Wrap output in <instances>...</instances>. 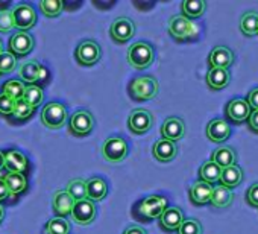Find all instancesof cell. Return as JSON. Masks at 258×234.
<instances>
[{
  "instance_id": "obj_25",
  "label": "cell",
  "mask_w": 258,
  "mask_h": 234,
  "mask_svg": "<svg viewBox=\"0 0 258 234\" xmlns=\"http://www.w3.org/2000/svg\"><path fill=\"white\" fill-rule=\"evenodd\" d=\"M211 195H213V186H210V184H207V183H202V181L195 183V184L190 187V190H188L190 201H191L195 205H205V204H210Z\"/></svg>"
},
{
  "instance_id": "obj_39",
  "label": "cell",
  "mask_w": 258,
  "mask_h": 234,
  "mask_svg": "<svg viewBox=\"0 0 258 234\" xmlns=\"http://www.w3.org/2000/svg\"><path fill=\"white\" fill-rule=\"evenodd\" d=\"M16 69H17V58L13 53L4 52L0 55V76L13 73Z\"/></svg>"
},
{
  "instance_id": "obj_1",
  "label": "cell",
  "mask_w": 258,
  "mask_h": 234,
  "mask_svg": "<svg viewBox=\"0 0 258 234\" xmlns=\"http://www.w3.org/2000/svg\"><path fill=\"white\" fill-rule=\"evenodd\" d=\"M167 208V198L163 195H149L133 207V216L142 222L160 219Z\"/></svg>"
},
{
  "instance_id": "obj_22",
  "label": "cell",
  "mask_w": 258,
  "mask_h": 234,
  "mask_svg": "<svg viewBox=\"0 0 258 234\" xmlns=\"http://www.w3.org/2000/svg\"><path fill=\"white\" fill-rule=\"evenodd\" d=\"M152 154L160 163H169V161L175 160V157L178 155V146L175 142L161 139L154 145Z\"/></svg>"
},
{
  "instance_id": "obj_38",
  "label": "cell",
  "mask_w": 258,
  "mask_h": 234,
  "mask_svg": "<svg viewBox=\"0 0 258 234\" xmlns=\"http://www.w3.org/2000/svg\"><path fill=\"white\" fill-rule=\"evenodd\" d=\"M40 10L46 17H58L64 10V2L61 0H41Z\"/></svg>"
},
{
  "instance_id": "obj_24",
  "label": "cell",
  "mask_w": 258,
  "mask_h": 234,
  "mask_svg": "<svg viewBox=\"0 0 258 234\" xmlns=\"http://www.w3.org/2000/svg\"><path fill=\"white\" fill-rule=\"evenodd\" d=\"M4 181L8 187L10 196L17 198L19 195L25 193L28 190V178L23 173H16V172H8L4 177Z\"/></svg>"
},
{
  "instance_id": "obj_8",
  "label": "cell",
  "mask_w": 258,
  "mask_h": 234,
  "mask_svg": "<svg viewBox=\"0 0 258 234\" xmlns=\"http://www.w3.org/2000/svg\"><path fill=\"white\" fill-rule=\"evenodd\" d=\"M13 22L19 32H28L37 23V13L29 4H20L13 10Z\"/></svg>"
},
{
  "instance_id": "obj_3",
  "label": "cell",
  "mask_w": 258,
  "mask_h": 234,
  "mask_svg": "<svg viewBox=\"0 0 258 234\" xmlns=\"http://www.w3.org/2000/svg\"><path fill=\"white\" fill-rule=\"evenodd\" d=\"M169 34L178 41H195L199 37V26L184 16H173L169 20Z\"/></svg>"
},
{
  "instance_id": "obj_34",
  "label": "cell",
  "mask_w": 258,
  "mask_h": 234,
  "mask_svg": "<svg viewBox=\"0 0 258 234\" xmlns=\"http://www.w3.org/2000/svg\"><path fill=\"white\" fill-rule=\"evenodd\" d=\"M25 84L19 79H8L4 85H2V94L14 99V100H20L23 97L25 93Z\"/></svg>"
},
{
  "instance_id": "obj_48",
  "label": "cell",
  "mask_w": 258,
  "mask_h": 234,
  "mask_svg": "<svg viewBox=\"0 0 258 234\" xmlns=\"http://www.w3.org/2000/svg\"><path fill=\"white\" fill-rule=\"evenodd\" d=\"M5 169V157H4V152L0 151V170Z\"/></svg>"
},
{
  "instance_id": "obj_47",
  "label": "cell",
  "mask_w": 258,
  "mask_h": 234,
  "mask_svg": "<svg viewBox=\"0 0 258 234\" xmlns=\"http://www.w3.org/2000/svg\"><path fill=\"white\" fill-rule=\"evenodd\" d=\"M123 234H148L142 226H136V225H131V226H127L126 229H124V232Z\"/></svg>"
},
{
  "instance_id": "obj_21",
  "label": "cell",
  "mask_w": 258,
  "mask_h": 234,
  "mask_svg": "<svg viewBox=\"0 0 258 234\" xmlns=\"http://www.w3.org/2000/svg\"><path fill=\"white\" fill-rule=\"evenodd\" d=\"M182 222H184V213L179 207L166 208V211L160 217V226L167 232L178 231Z\"/></svg>"
},
{
  "instance_id": "obj_18",
  "label": "cell",
  "mask_w": 258,
  "mask_h": 234,
  "mask_svg": "<svg viewBox=\"0 0 258 234\" xmlns=\"http://www.w3.org/2000/svg\"><path fill=\"white\" fill-rule=\"evenodd\" d=\"M234 63V53L229 47L217 46L208 55V64L211 69H229Z\"/></svg>"
},
{
  "instance_id": "obj_7",
  "label": "cell",
  "mask_w": 258,
  "mask_h": 234,
  "mask_svg": "<svg viewBox=\"0 0 258 234\" xmlns=\"http://www.w3.org/2000/svg\"><path fill=\"white\" fill-rule=\"evenodd\" d=\"M75 58L81 66L91 67L100 61L102 49L94 40H85L78 44V47L75 50Z\"/></svg>"
},
{
  "instance_id": "obj_6",
  "label": "cell",
  "mask_w": 258,
  "mask_h": 234,
  "mask_svg": "<svg viewBox=\"0 0 258 234\" xmlns=\"http://www.w3.org/2000/svg\"><path fill=\"white\" fill-rule=\"evenodd\" d=\"M102 157L108 161V163H121L129 152L127 143L124 139L121 137H109L103 142L102 148H100Z\"/></svg>"
},
{
  "instance_id": "obj_35",
  "label": "cell",
  "mask_w": 258,
  "mask_h": 234,
  "mask_svg": "<svg viewBox=\"0 0 258 234\" xmlns=\"http://www.w3.org/2000/svg\"><path fill=\"white\" fill-rule=\"evenodd\" d=\"M70 222L64 217H52L46 223V234H69Z\"/></svg>"
},
{
  "instance_id": "obj_33",
  "label": "cell",
  "mask_w": 258,
  "mask_h": 234,
  "mask_svg": "<svg viewBox=\"0 0 258 234\" xmlns=\"http://www.w3.org/2000/svg\"><path fill=\"white\" fill-rule=\"evenodd\" d=\"M26 103H29L32 108H37L38 105L43 103V99H44V93H43V88L37 84H32V85H26L25 87V93H23V97H22Z\"/></svg>"
},
{
  "instance_id": "obj_10",
  "label": "cell",
  "mask_w": 258,
  "mask_h": 234,
  "mask_svg": "<svg viewBox=\"0 0 258 234\" xmlns=\"http://www.w3.org/2000/svg\"><path fill=\"white\" fill-rule=\"evenodd\" d=\"M96 213H97L96 204L85 198V199L76 201L73 204L70 216H72L75 223H78L81 226H87V225H90L96 219Z\"/></svg>"
},
{
  "instance_id": "obj_4",
  "label": "cell",
  "mask_w": 258,
  "mask_h": 234,
  "mask_svg": "<svg viewBox=\"0 0 258 234\" xmlns=\"http://www.w3.org/2000/svg\"><path fill=\"white\" fill-rule=\"evenodd\" d=\"M155 60L154 47L146 41H139L127 49V63L136 70H145L152 66Z\"/></svg>"
},
{
  "instance_id": "obj_14",
  "label": "cell",
  "mask_w": 258,
  "mask_h": 234,
  "mask_svg": "<svg viewBox=\"0 0 258 234\" xmlns=\"http://www.w3.org/2000/svg\"><path fill=\"white\" fill-rule=\"evenodd\" d=\"M34 37L29 32H14V35L10 38V53L17 56H26L34 49Z\"/></svg>"
},
{
  "instance_id": "obj_50",
  "label": "cell",
  "mask_w": 258,
  "mask_h": 234,
  "mask_svg": "<svg viewBox=\"0 0 258 234\" xmlns=\"http://www.w3.org/2000/svg\"><path fill=\"white\" fill-rule=\"evenodd\" d=\"M4 53V47H2V41H0V55Z\"/></svg>"
},
{
  "instance_id": "obj_23",
  "label": "cell",
  "mask_w": 258,
  "mask_h": 234,
  "mask_svg": "<svg viewBox=\"0 0 258 234\" xmlns=\"http://www.w3.org/2000/svg\"><path fill=\"white\" fill-rule=\"evenodd\" d=\"M85 192H87V199L93 202L102 201L106 193H108V184L103 178H88L85 181Z\"/></svg>"
},
{
  "instance_id": "obj_42",
  "label": "cell",
  "mask_w": 258,
  "mask_h": 234,
  "mask_svg": "<svg viewBox=\"0 0 258 234\" xmlns=\"http://www.w3.org/2000/svg\"><path fill=\"white\" fill-rule=\"evenodd\" d=\"M14 105H16V100L5 96L0 93V115H5V117H11L13 111H14Z\"/></svg>"
},
{
  "instance_id": "obj_46",
  "label": "cell",
  "mask_w": 258,
  "mask_h": 234,
  "mask_svg": "<svg viewBox=\"0 0 258 234\" xmlns=\"http://www.w3.org/2000/svg\"><path fill=\"white\" fill-rule=\"evenodd\" d=\"M10 198V192H8V187L4 181V177H0V202H4L5 199Z\"/></svg>"
},
{
  "instance_id": "obj_44",
  "label": "cell",
  "mask_w": 258,
  "mask_h": 234,
  "mask_svg": "<svg viewBox=\"0 0 258 234\" xmlns=\"http://www.w3.org/2000/svg\"><path fill=\"white\" fill-rule=\"evenodd\" d=\"M246 102H247V105L250 106L252 111H258V87H255L253 90H250L247 93Z\"/></svg>"
},
{
  "instance_id": "obj_17",
  "label": "cell",
  "mask_w": 258,
  "mask_h": 234,
  "mask_svg": "<svg viewBox=\"0 0 258 234\" xmlns=\"http://www.w3.org/2000/svg\"><path fill=\"white\" fill-rule=\"evenodd\" d=\"M161 136L170 142H179L185 136V124L179 117H167L161 127Z\"/></svg>"
},
{
  "instance_id": "obj_32",
  "label": "cell",
  "mask_w": 258,
  "mask_h": 234,
  "mask_svg": "<svg viewBox=\"0 0 258 234\" xmlns=\"http://www.w3.org/2000/svg\"><path fill=\"white\" fill-rule=\"evenodd\" d=\"M220 172H222V169H220L216 163H213V161L210 160V161H207V163H204V164L201 166V169H199V178H201V180H199V181L213 186L214 183L219 181Z\"/></svg>"
},
{
  "instance_id": "obj_2",
  "label": "cell",
  "mask_w": 258,
  "mask_h": 234,
  "mask_svg": "<svg viewBox=\"0 0 258 234\" xmlns=\"http://www.w3.org/2000/svg\"><path fill=\"white\" fill-rule=\"evenodd\" d=\"M158 81L154 76H139L129 82L127 93L133 100L145 102L154 99L158 94Z\"/></svg>"
},
{
  "instance_id": "obj_16",
  "label": "cell",
  "mask_w": 258,
  "mask_h": 234,
  "mask_svg": "<svg viewBox=\"0 0 258 234\" xmlns=\"http://www.w3.org/2000/svg\"><path fill=\"white\" fill-rule=\"evenodd\" d=\"M4 157H5V167L10 172L23 173V175L28 173L29 160L23 152H20L17 149H8L7 152H4Z\"/></svg>"
},
{
  "instance_id": "obj_15",
  "label": "cell",
  "mask_w": 258,
  "mask_h": 234,
  "mask_svg": "<svg viewBox=\"0 0 258 234\" xmlns=\"http://www.w3.org/2000/svg\"><path fill=\"white\" fill-rule=\"evenodd\" d=\"M252 112L250 106L247 105L246 99H232L225 106L226 119L234 124H243L247 121L249 114Z\"/></svg>"
},
{
  "instance_id": "obj_13",
  "label": "cell",
  "mask_w": 258,
  "mask_h": 234,
  "mask_svg": "<svg viewBox=\"0 0 258 234\" xmlns=\"http://www.w3.org/2000/svg\"><path fill=\"white\" fill-rule=\"evenodd\" d=\"M19 73H20V78L25 82H28L29 85H32L35 82H47V79H49L47 69L37 61H28V63L22 64Z\"/></svg>"
},
{
  "instance_id": "obj_5",
  "label": "cell",
  "mask_w": 258,
  "mask_h": 234,
  "mask_svg": "<svg viewBox=\"0 0 258 234\" xmlns=\"http://www.w3.org/2000/svg\"><path fill=\"white\" fill-rule=\"evenodd\" d=\"M67 109L61 102H49L41 111V122L49 130H61L67 122Z\"/></svg>"
},
{
  "instance_id": "obj_31",
  "label": "cell",
  "mask_w": 258,
  "mask_h": 234,
  "mask_svg": "<svg viewBox=\"0 0 258 234\" xmlns=\"http://www.w3.org/2000/svg\"><path fill=\"white\" fill-rule=\"evenodd\" d=\"M240 31L246 37H253L258 34V13L247 11L240 19Z\"/></svg>"
},
{
  "instance_id": "obj_40",
  "label": "cell",
  "mask_w": 258,
  "mask_h": 234,
  "mask_svg": "<svg viewBox=\"0 0 258 234\" xmlns=\"http://www.w3.org/2000/svg\"><path fill=\"white\" fill-rule=\"evenodd\" d=\"M178 234H202V225L196 219H184L178 228Z\"/></svg>"
},
{
  "instance_id": "obj_28",
  "label": "cell",
  "mask_w": 258,
  "mask_h": 234,
  "mask_svg": "<svg viewBox=\"0 0 258 234\" xmlns=\"http://www.w3.org/2000/svg\"><path fill=\"white\" fill-rule=\"evenodd\" d=\"M211 161L216 163L220 169H225V167L237 164V154L232 148L222 146L211 154Z\"/></svg>"
},
{
  "instance_id": "obj_19",
  "label": "cell",
  "mask_w": 258,
  "mask_h": 234,
  "mask_svg": "<svg viewBox=\"0 0 258 234\" xmlns=\"http://www.w3.org/2000/svg\"><path fill=\"white\" fill-rule=\"evenodd\" d=\"M231 136V127L223 119H214L207 125V137L214 143H223Z\"/></svg>"
},
{
  "instance_id": "obj_36",
  "label": "cell",
  "mask_w": 258,
  "mask_h": 234,
  "mask_svg": "<svg viewBox=\"0 0 258 234\" xmlns=\"http://www.w3.org/2000/svg\"><path fill=\"white\" fill-rule=\"evenodd\" d=\"M34 111H35V108H32L29 103H26L23 99H20V100H16L14 111H13L11 117H14V121H17V122H25L34 114Z\"/></svg>"
},
{
  "instance_id": "obj_26",
  "label": "cell",
  "mask_w": 258,
  "mask_h": 234,
  "mask_svg": "<svg viewBox=\"0 0 258 234\" xmlns=\"http://www.w3.org/2000/svg\"><path fill=\"white\" fill-rule=\"evenodd\" d=\"M220 186L226 187V189H235L237 186L241 184L243 181V169L238 166V164H234V166H229V167H225L222 169L220 172Z\"/></svg>"
},
{
  "instance_id": "obj_43",
  "label": "cell",
  "mask_w": 258,
  "mask_h": 234,
  "mask_svg": "<svg viewBox=\"0 0 258 234\" xmlns=\"http://www.w3.org/2000/svg\"><path fill=\"white\" fill-rule=\"evenodd\" d=\"M246 202L255 208H258V183L252 184L246 192Z\"/></svg>"
},
{
  "instance_id": "obj_9",
  "label": "cell",
  "mask_w": 258,
  "mask_h": 234,
  "mask_svg": "<svg viewBox=\"0 0 258 234\" xmlns=\"http://www.w3.org/2000/svg\"><path fill=\"white\" fill-rule=\"evenodd\" d=\"M69 128H70V133L75 137H85V136H88L93 131V128H94V117H93V114L90 111H85V109L76 111L70 117Z\"/></svg>"
},
{
  "instance_id": "obj_30",
  "label": "cell",
  "mask_w": 258,
  "mask_h": 234,
  "mask_svg": "<svg viewBox=\"0 0 258 234\" xmlns=\"http://www.w3.org/2000/svg\"><path fill=\"white\" fill-rule=\"evenodd\" d=\"M181 16L187 17L188 20H196L204 16L207 10V2H204V0H184L181 4Z\"/></svg>"
},
{
  "instance_id": "obj_41",
  "label": "cell",
  "mask_w": 258,
  "mask_h": 234,
  "mask_svg": "<svg viewBox=\"0 0 258 234\" xmlns=\"http://www.w3.org/2000/svg\"><path fill=\"white\" fill-rule=\"evenodd\" d=\"M14 29V22H13V11L4 10L0 11V32L8 34Z\"/></svg>"
},
{
  "instance_id": "obj_20",
  "label": "cell",
  "mask_w": 258,
  "mask_h": 234,
  "mask_svg": "<svg viewBox=\"0 0 258 234\" xmlns=\"http://www.w3.org/2000/svg\"><path fill=\"white\" fill-rule=\"evenodd\" d=\"M75 201L72 199V196L66 192V190H56L52 195V208L53 213L56 214V217H64L69 216L72 213Z\"/></svg>"
},
{
  "instance_id": "obj_49",
  "label": "cell",
  "mask_w": 258,
  "mask_h": 234,
  "mask_svg": "<svg viewBox=\"0 0 258 234\" xmlns=\"http://www.w3.org/2000/svg\"><path fill=\"white\" fill-rule=\"evenodd\" d=\"M4 219H5V207L0 204V223L4 222Z\"/></svg>"
},
{
  "instance_id": "obj_37",
  "label": "cell",
  "mask_w": 258,
  "mask_h": 234,
  "mask_svg": "<svg viewBox=\"0 0 258 234\" xmlns=\"http://www.w3.org/2000/svg\"><path fill=\"white\" fill-rule=\"evenodd\" d=\"M72 199L76 202V201H81V199H85L87 198V192H85V180L82 178H75L72 180L69 184H67V190H66Z\"/></svg>"
},
{
  "instance_id": "obj_11",
  "label": "cell",
  "mask_w": 258,
  "mask_h": 234,
  "mask_svg": "<svg viewBox=\"0 0 258 234\" xmlns=\"http://www.w3.org/2000/svg\"><path fill=\"white\" fill-rule=\"evenodd\" d=\"M152 125H154V117H152L151 111H148V109L137 108L129 114L127 128L134 134H139V136L146 134L148 131H151Z\"/></svg>"
},
{
  "instance_id": "obj_29",
  "label": "cell",
  "mask_w": 258,
  "mask_h": 234,
  "mask_svg": "<svg viewBox=\"0 0 258 234\" xmlns=\"http://www.w3.org/2000/svg\"><path fill=\"white\" fill-rule=\"evenodd\" d=\"M234 201V193L232 190L223 187V186H216L213 187V195L210 199V204L214 208H226L232 204Z\"/></svg>"
},
{
  "instance_id": "obj_45",
  "label": "cell",
  "mask_w": 258,
  "mask_h": 234,
  "mask_svg": "<svg viewBox=\"0 0 258 234\" xmlns=\"http://www.w3.org/2000/svg\"><path fill=\"white\" fill-rule=\"evenodd\" d=\"M247 125H249V130L255 134H258V111H252L247 117Z\"/></svg>"
},
{
  "instance_id": "obj_27",
  "label": "cell",
  "mask_w": 258,
  "mask_h": 234,
  "mask_svg": "<svg viewBox=\"0 0 258 234\" xmlns=\"http://www.w3.org/2000/svg\"><path fill=\"white\" fill-rule=\"evenodd\" d=\"M231 81V73L226 69H210L207 73V84L213 91L223 90Z\"/></svg>"
},
{
  "instance_id": "obj_12",
  "label": "cell",
  "mask_w": 258,
  "mask_h": 234,
  "mask_svg": "<svg viewBox=\"0 0 258 234\" xmlns=\"http://www.w3.org/2000/svg\"><path fill=\"white\" fill-rule=\"evenodd\" d=\"M109 35L117 44H124L136 35V26L127 17H118L111 23Z\"/></svg>"
}]
</instances>
